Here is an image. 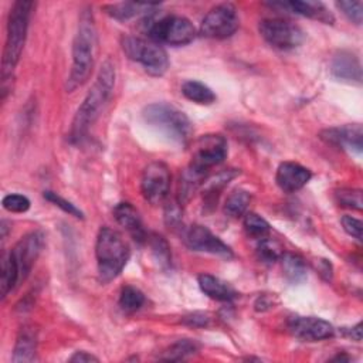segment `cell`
I'll return each instance as SVG.
<instances>
[{
    "label": "cell",
    "mask_w": 363,
    "mask_h": 363,
    "mask_svg": "<svg viewBox=\"0 0 363 363\" xmlns=\"http://www.w3.org/2000/svg\"><path fill=\"white\" fill-rule=\"evenodd\" d=\"M337 9L354 24L360 26L363 18V1H337Z\"/></svg>",
    "instance_id": "obj_33"
},
{
    "label": "cell",
    "mask_w": 363,
    "mask_h": 363,
    "mask_svg": "<svg viewBox=\"0 0 363 363\" xmlns=\"http://www.w3.org/2000/svg\"><path fill=\"white\" fill-rule=\"evenodd\" d=\"M35 350H37L35 332L28 326L21 328L14 345L11 360L16 363L33 362L35 359Z\"/></svg>",
    "instance_id": "obj_21"
},
{
    "label": "cell",
    "mask_w": 363,
    "mask_h": 363,
    "mask_svg": "<svg viewBox=\"0 0 363 363\" xmlns=\"http://www.w3.org/2000/svg\"><path fill=\"white\" fill-rule=\"evenodd\" d=\"M147 238H149V247H150V251H152V255H153L155 261L162 268H167L170 265V261H172L170 247H169L167 241L159 234H152Z\"/></svg>",
    "instance_id": "obj_30"
},
{
    "label": "cell",
    "mask_w": 363,
    "mask_h": 363,
    "mask_svg": "<svg viewBox=\"0 0 363 363\" xmlns=\"http://www.w3.org/2000/svg\"><path fill=\"white\" fill-rule=\"evenodd\" d=\"M312 177V173L308 167L295 163V162H282L275 174L277 184L281 190L286 193H294L301 190Z\"/></svg>",
    "instance_id": "obj_16"
},
{
    "label": "cell",
    "mask_w": 363,
    "mask_h": 363,
    "mask_svg": "<svg viewBox=\"0 0 363 363\" xmlns=\"http://www.w3.org/2000/svg\"><path fill=\"white\" fill-rule=\"evenodd\" d=\"M340 223H342L343 230L349 235H352L353 238H356L359 241L362 240V227H363V224H362V221L359 218H354L352 216H343Z\"/></svg>",
    "instance_id": "obj_36"
},
{
    "label": "cell",
    "mask_w": 363,
    "mask_h": 363,
    "mask_svg": "<svg viewBox=\"0 0 363 363\" xmlns=\"http://www.w3.org/2000/svg\"><path fill=\"white\" fill-rule=\"evenodd\" d=\"M33 7V1L18 0L10 9L7 20V35L1 60V99H4L6 95L11 91L13 72L26 44Z\"/></svg>",
    "instance_id": "obj_2"
},
{
    "label": "cell",
    "mask_w": 363,
    "mask_h": 363,
    "mask_svg": "<svg viewBox=\"0 0 363 363\" xmlns=\"http://www.w3.org/2000/svg\"><path fill=\"white\" fill-rule=\"evenodd\" d=\"M197 281H199V286H200L201 292L211 299H216L220 302H230L234 298H237V295H238L230 284H227L225 281H223L214 275L201 274V275H199Z\"/></svg>",
    "instance_id": "obj_20"
},
{
    "label": "cell",
    "mask_w": 363,
    "mask_h": 363,
    "mask_svg": "<svg viewBox=\"0 0 363 363\" xmlns=\"http://www.w3.org/2000/svg\"><path fill=\"white\" fill-rule=\"evenodd\" d=\"M319 138L329 145L347 149L356 153H360L363 147V132L360 123L323 129L319 133Z\"/></svg>",
    "instance_id": "obj_15"
},
{
    "label": "cell",
    "mask_w": 363,
    "mask_h": 363,
    "mask_svg": "<svg viewBox=\"0 0 363 363\" xmlns=\"http://www.w3.org/2000/svg\"><path fill=\"white\" fill-rule=\"evenodd\" d=\"M318 271L326 281L332 279V264L328 259L318 261Z\"/></svg>",
    "instance_id": "obj_38"
},
{
    "label": "cell",
    "mask_w": 363,
    "mask_h": 363,
    "mask_svg": "<svg viewBox=\"0 0 363 363\" xmlns=\"http://www.w3.org/2000/svg\"><path fill=\"white\" fill-rule=\"evenodd\" d=\"M240 26L237 9L231 3H220L208 10L200 24V34L207 38L224 40L231 37Z\"/></svg>",
    "instance_id": "obj_10"
},
{
    "label": "cell",
    "mask_w": 363,
    "mask_h": 363,
    "mask_svg": "<svg viewBox=\"0 0 363 363\" xmlns=\"http://www.w3.org/2000/svg\"><path fill=\"white\" fill-rule=\"evenodd\" d=\"M238 174L237 170H224L217 173L216 176H213L211 179H207L204 182V190H203V196L204 200L207 203H214L217 201V197L220 194V191L228 184V182H231L235 176Z\"/></svg>",
    "instance_id": "obj_25"
},
{
    "label": "cell",
    "mask_w": 363,
    "mask_h": 363,
    "mask_svg": "<svg viewBox=\"0 0 363 363\" xmlns=\"http://www.w3.org/2000/svg\"><path fill=\"white\" fill-rule=\"evenodd\" d=\"M113 86L115 67L109 60H106L99 68L95 82L92 84L91 89L74 115L69 130V140L72 143H81L86 138L91 126L99 118L105 105L111 99Z\"/></svg>",
    "instance_id": "obj_1"
},
{
    "label": "cell",
    "mask_w": 363,
    "mask_h": 363,
    "mask_svg": "<svg viewBox=\"0 0 363 363\" xmlns=\"http://www.w3.org/2000/svg\"><path fill=\"white\" fill-rule=\"evenodd\" d=\"M199 350V343L191 339H180L176 343H173L164 354L160 357L163 360H183L187 356L194 354Z\"/></svg>",
    "instance_id": "obj_29"
},
{
    "label": "cell",
    "mask_w": 363,
    "mask_h": 363,
    "mask_svg": "<svg viewBox=\"0 0 363 363\" xmlns=\"http://www.w3.org/2000/svg\"><path fill=\"white\" fill-rule=\"evenodd\" d=\"M335 197L340 206L362 210V191L359 189H340L335 193Z\"/></svg>",
    "instance_id": "obj_32"
},
{
    "label": "cell",
    "mask_w": 363,
    "mask_h": 363,
    "mask_svg": "<svg viewBox=\"0 0 363 363\" xmlns=\"http://www.w3.org/2000/svg\"><path fill=\"white\" fill-rule=\"evenodd\" d=\"M347 335H349L353 340L360 342V340H362V323L359 322L357 325H354V326L347 332Z\"/></svg>",
    "instance_id": "obj_40"
},
{
    "label": "cell",
    "mask_w": 363,
    "mask_h": 363,
    "mask_svg": "<svg viewBox=\"0 0 363 363\" xmlns=\"http://www.w3.org/2000/svg\"><path fill=\"white\" fill-rule=\"evenodd\" d=\"M44 199L48 200L50 203H52L54 206L60 207L62 211L68 213L69 216H74V217H77V218H84V214H82V211H81L79 208H77L71 201L65 200L64 197L58 196L57 193L47 190V191H44Z\"/></svg>",
    "instance_id": "obj_35"
},
{
    "label": "cell",
    "mask_w": 363,
    "mask_h": 363,
    "mask_svg": "<svg viewBox=\"0 0 363 363\" xmlns=\"http://www.w3.org/2000/svg\"><path fill=\"white\" fill-rule=\"evenodd\" d=\"M170 170L163 162L149 163L142 173L140 191L146 201L150 204L162 203L170 190Z\"/></svg>",
    "instance_id": "obj_12"
},
{
    "label": "cell",
    "mask_w": 363,
    "mask_h": 363,
    "mask_svg": "<svg viewBox=\"0 0 363 363\" xmlns=\"http://www.w3.org/2000/svg\"><path fill=\"white\" fill-rule=\"evenodd\" d=\"M258 30L269 45L284 51L299 47L305 40V33L299 26L282 18H264Z\"/></svg>",
    "instance_id": "obj_11"
},
{
    "label": "cell",
    "mask_w": 363,
    "mask_h": 363,
    "mask_svg": "<svg viewBox=\"0 0 363 363\" xmlns=\"http://www.w3.org/2000/svg\"><path fill=\"white\" fill-rule=\"evenodd\" d=\"M279 259L286 281L291 284H299L306 278V262L301 255L284 252Z\"/></svg>",
    "instance_id": "obj_23"
},
{
    "label": "cell",
    "mask_w": 363,
    "mask_h": 363,
    "mask_svg": "<svg viewBox=\"0 0 363 363\" xmlns=\"http://www.w3.org/2000/svg\"><path fill=\"white\" fill-rule=\"evenodd\" d=\"M157 7V4L152 3H133V1H122V3H112L104 6V10L106 14H109L115 20H129L132 17H136L139 14H146L152 9Z\"/></svg>",
    "instance_id": "obj_22"
},
{
    "label": "cell",
    "mask_w": 363,
    "mask_h": 363,
    "mask_svg": "<svg viewBox=\"0 0 363 363\" xmlns=\"http://www.w3.org/2000/svg\"><path fill=\"white\" fill-rule=\"evenodd\" d=\"M3 207L10 213H24L30 208V200L18 193H11L3 197Z\"/></svg>",
    "instance_id": "obj_34"
},
{
    "label": "cell",
    "mask_w": 363,
    "mask_h": 363,
    "mask_svg": "<svg viewBox=\"0 0 363 363\" xmlns=\"http://www.w3.org/2000/svg\"><path fill=\"white\" fill-rule=\"evenodd\" d=\"M242 224H244V230H245L247 235L257 238V240H262V238L268 237L269 230H271L269 223L257 213H245Z\"/></svg>",
    "instance_id": "obj_28"
},
{
    "label": "cell",
    "mask_w": 363,
    "mask_h": 363,
    "mask_svg": "<svg viewBox=\"0 0 363 363\" xmlns=\"http://www.w3.org/2000/svg\"><path fill=\"white\" fill-rule=\"evenodd\" d=\"M113 217L116 223L123 227L128 234L138 242H143L147 240V234L143 228L142 218L139 216V211L130 204V203H118L113 207Z\"/></svg>",
    "instance_id": "obj_17"
},
{
    "label": "cell",
    "mask_w": 363,
    "mask_h": 363,
    "mask_svg": "<svg viewBox=\"0 0 363 363\" xmlns=\"http://www.w3.org/2000/svg\"><path fill=\"white\" fill-rule=\"evenodd\" d=\"M182 94L191 102H196L199 105H211L213 102H216L217 96L213 92V89L210 86H207L206 84L200 82V81H186L182 85Z\"/></svg>",
    "instance_id": "obj_24"
},
{
    "label": "cell",
    "mask_w": 363,
    "mask_h": 363,
    "mask_svg": "<svg viewBox=\"0 0 363 363\" xmlns=\"http://www.w3.org/2000/svg\"><path fill=\"white\" fill-rule=\"evenodd\" d=\"M210 322V315L204 312H194L184 318V323L189 326H207Z\"/></svg>",
    "instance_id": "obj_37"
},
{
    "label": "cell",
    "mask_w": 363,
    "mask_h": 363,
    "mask_svg": "<svg viewBox=\"0 0 363 363\" xmlns=\"http://www.w3.org/2000/svg\"><path fill=\"white\" fill-rule=\"evenodd\" d=\"M99 359L98 357H95L94 354H91V353H88V352H84V350H81V352H75L72 356H71V359H69V362H77V363H84V362H98Z\"/></svg>",
    "instance_id": "obj_39"
},
{
    "label": "cell",
    "mask_w": 363,
    "mask_h": 363,
    "mask_svg": "<svg viewBox=\"0 0 363 363\" xmlns=\"http://www.w3.org/2000/svg\"><path fill=\"white\" fill-rule=\"evenodd\" d=\"M289 332L305 342H319L335 335V328L318 316H292L288 322Z\"/></svg>",
    "instance_id": "obj_14"
},
{
    "label": "cell",
    "mask_w": 363,
    "mask_h": 363,
    "mask_svg": "<svg viewBox=\"0 0 363 363\" xmlns=\"http://www.w3.org/2000/svg\"><path fill=\"white\" fill-rule=\"evenodd\" d=\"M96 47L98 35L92 13L84 10L72 41V65L65 82V89L68 92L75 91L88 81L95 64Z\"/></svg>",
    "instance_id": "obj_4"
},
{
    "label": "cell",
    "mask_w": 363,
    "mask_h": 363,
    "mask_svg": "<svg viewBox=\"0 0 363 363\" xmlns=\"http://www.w3.org/2000/svg\"><path fill=\"white\" fill-rule=\"evenodd\" d=\"M122 48L132 61L139 62L152 77H162L169 68L166 50L152 40L147 41L139 37H125L122 40Z\"/></svg>",
    "instance_id": "obj_8"
},
{
    "label": "cell",
    "mask_w": 363,
    "mask_h": 363,
    "mask_svg": "<svg viewBox=\"0 0 363 363\" xmlns=\"http://www.w3.org/2000/svg\"><path fill=\"white\" fill-rule=\"evenodd\" d=\"M184 242L193 251L208 252L223 258H233L231 248L223 242L217 235H214L207 227L194 224L184 233Z\"/></svg>",
    "instance_id": "obj_13"
},
{
    "label": "cell",
    "mask_w": 363,
    "mask_h": 363,
    "mask_svg": "<svg viewBox=\"0 0 363 363\" xmlns=\"http://www.w3.org/2000/svg\"><path fill=\"white\" fill-rule=\"evenodd\" d=\"M129 255V245L116 230L109 227L99 228L95 242V257L98 275L102 282L115 279L126 265Z\"/></svg>",
    "instance_id": "obj_5"
},
{
    "label": "cell",
    "mask_w": 363,
    "mask_h": 363,
    "mask_svg": "<svg viewBox=\"0 0 363 363\" xmlns=\"http://www.w3.org/2000/svg\"><path fill=\"white\" fill-rule=\"evenodd\" d=\"M282 7L289 9L295 14L318 20L325 24H333L335 17L332 11L322 3V1H315V0H306V1H299V0H292L286 3H279Z\"/></svg>",
    "instance_id": "obj_19"
},
{
    "label": "cell",
    "mask_w": 363,
    "mask_h": 363,
    "mask_svg": "<svg viewBox=\"0 0 363 363\" xmlns=\"http://www.w3.org/2000/svg\"><path fill=\"white\" fill-rule=\"evenodd\" d=\"M149 37L160 45H184L194 40L196 28L187 17L166 16L150 24Z\"/></svg>",
    "instance_id": "obj_9"
},
{
    "label": "cell",
    "mask_w": 363,
    "mask_h": 363,
    "mask_svg": "<svg viewBox=\"0 0 363 363\" xmlns=\"http://www.w3.org/2000/svg\"><path fill=\"white\" fill-rule=\"evenodd\" d=\"M282 254V247L275 240H271L268 237L259 240V244L257 247V257L261 262L274 264L281 258Z\"/></svg>",
    "instance_id": "obj_31"
},
{
    "label": "cell",
    "mask_w": 363,
    "mask_h": 363,
    "mask_svg": "<svg viewBox=\"0 0 363 363\" xmlns=\"http://www.w3.org/2000/svg\"><path fill=\"white\" fill-rule=\"evenodd\" d=\"M251 201V194L242 189L234 190L228 194L224 203V214L231 218H238L247 213Z\"/></svg>",
    "instance_id": "obj_26"
},
{
    "label": "cell",
    "mask_w": 363,
    "mask_h": 363,
    "mask_svg": "<svg viewBox=\"0 0 363 363\" xmlns=\"http://www.w3.org/2000/svg\"><path fill=\"white\" fill-rule=\"evenodd\" d=\"M145 303V295L143 292L133 286V285H126L121 289L119 294V306L123 312L132 313L138 309H140Z\"/></svg>",
    "instance_id": "obj_27"
},
{
    "label": "cell",
    "mask_w": 363,
    "mask_h": 363,
    "mask_svg": "<svg viewBox=\"0 0 363 363\" xmlns=\"http://www.w3.org/2000/svg\"><path fill=\"white\" fill-rule=\"evenodd\" d=\"M332 74L343 81H354L360 84L362 81V67L359 58L352 54L350 51H340L337 52L330 65Z\"/></svg>",
    "instance_id": "obj_18"
},
{
    "label": "cell",
    "mask_w": 363,
    "mask_h": 363,
    "mask_svg": "<svg viewBox=\"0 0 363 363\" xmlns=\"http://www.w3.org/2000/svg\"><path fill=\"white\" fill-rule=\"evenodd\" d=\"M143 121L164 133L169 139L186 145L193 135V123L187 115L167 102H155L145 106Z\"/></svg>",
    "instance_id": "obj_6"
},
{
    "label": "cell",
    "mask_w": 363,
    "mask_h": 363,
    "mask_svg": "<svg viewBox=\"0 0 363 363\" xmlns=\"http://www.w3.org/2000/svg\"><path fill=\"white\" fill-rule=\"evenodd\" d=\"M227 156V140L223 135L208 133L200 136L191 149V160L186 169L194 177L203 180L206 173L220 164Z\"/></svg>",
    "instance_id": "obj_7"
},
{
    "label": "cell",
    "mask_w": 363,
    "mask_h": 363,
    "mask_svg": "<svg viewBox=\"0 0 363 363\" xmlns=\"http://www.w3.org/2000/svg\"><path fill=\"white\" fill-rule=\"evenodd\" d=\"M44 247L41 231H31L20 238L16 245L1 258V298L4 299L18 284L26 281Z\"/></svg>",
    "instance_id": "obj_3"
}]
</instances>
